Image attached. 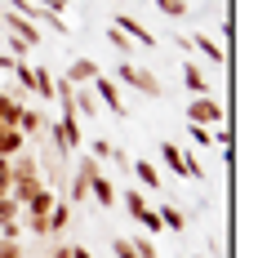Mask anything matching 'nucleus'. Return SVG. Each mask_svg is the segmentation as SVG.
<instances>
[{
  "label": "nucleus",
  "instance_id": "nucleus-1",
  "mask_svg": "<svg viewBox=\"0 0 258 258\" xmlns=\"http://www.w3.org/2000/svg\"><path fill=\"white\" fill-rule=\"evenodd\" d=\"M116 85H125V89L143 94V98H165V85L156 80V72L134 67V62H120V67H116Z\"/></svg>",
  "mask_w": 258,
  "mask_h": 258
},
{
  "label": "nucleus",
  "instance_id": "nucleus-2",
  "mask_svg": "<svg viewBox=\"0 0 258 258\" xmlns=\"http://www.w3.org/2000/svg\"><path fill=\"white\" fill-rule=\"evenodd\" d=\"M223 120H227V111H223V103H218L214 94H205V98H191V107H187V125L214 129V125H223Z\"/></svg>",
  "mask_w": 258,
  "mask_h": 258
},
{
  "label": "nucleus",
  "instance_id": "nucleus-3",
  "mask_svg": "<svg viewBox=\"0 0 258 258\" xmlns=\"http://www.w3.org/2000/svg\"><path fill=\"white\" fill-rule=\"evenodd\" d=\"M0 31H5V36H18V40H27V45H40V36H45L31 18L14 14V9H0Z\"/></svg>",
  "mask_w": 258,
  "mask_h": 258
},
{
  "label": "nucleus",
  "instance_id": "nucleus-4",
  "mask_svg": "<svg viewBox=\"0 0 258 258\" xmlns=\"http://www.w3.org/2000/svg\"><path fill=\"white\" fill-rule=\"evenodd\" d=\"M36 165L49 174L45 187H53V191H58V187H67V152H53V147H49V152H36ZM58 196H62V191H58Z\"/></svg>",
  "mask_w": 258,
  "mask_h": 258
},
{
  "label": "nucleus",
  "instance_id": "nucleus-5",
  "mask_svg": "<svg viewBox=\"0 0 258 258\" xmlns=\"http://www.w3.org/2000/svg\"><path fill=\"white\" fill-rule=\"evenodd\" d=\"M89 89H94V98H98V107H107L111 116H125V98H120V85L107 76H94L89 80Z\"/></svg>",
  "mask_w": 258,
  "mask_h": 258
},
{
  "label": "nucleus",
  "instance_id": "nucleus-6",
  "mask_svg": "<svg viewBox=\"0 0 258 258\" xmlns=\"http://www.w3.org/2000/svg\"><path fill=\"white\" fill-rule=\"evenodd\" d=\"M111 27H120L129 40H134V45H143V49H152V45H156V36H152L143 23H138L134 14H125V9H116V23H111Z\"/></svg>",
  "mask_w": 258,
  "mask_h": 258
},
{
  "label": "nucleus",
  "instance_id": "nucleus-7",
  "mask_svg": "<svg viewBox=\"0 0 258 258\" xmlns=\"http://www.w3.org/2000/svg\"><path fill=\"white\" fill-rule=\"evenodd\" d=\"M182 49H201L214 62V67H223V45L214 40V36H205V31H196V36H182Z\"/></svg>",
  "mask_w": 258,
  "mask_h": 258
},
{
  "label": "nucleus",
  "instance_id": "nucleus-8",
  "mask_svg": "<svg viewBox=\"0 0 258 258\" xmlns=\"http://www.w3.org/2000/svg\"><path fill=\"white\" fill-rule=\"evenodd\" d=\"M182 85L196 94V98H205V94H214V80L205 76V67L201 62H182Z\"/></svg>",
  "mask_w": 258,
  "mask_h": 258
},
{
  "label": "nucleus",
  "instance_id": "nucleus-9",
  "mask_svg": "<svg viewBox=\"0 0 258 258\" xmlns=\"http://www.w3.org/2000/svg\"><path fill=\"white\" fill-rule=\"evenodd\" d=\"M45 125H49V116H40L36 107H27V103H23V116H18V134H23L27 143H31V138H40V134H45Z\"/></svg>",
  "mask_w": 258,
  "mask_h": 258
},
{
  "label": "nucleus",
  "instance_id": "nucleus-10",
  "mask_svg": "<svg viewBox=\"0 0 258 258\" xmlns=\"http://www.w3.org/2000/svg\"><path fill=\"white\" fill-rule=\"evenodd\" d=\"M62 76L72 80V85H89L94 76H103V67H98L94 58H72V67H67Z\"/></svg>",
  "mask_w": 258,
  "mask_h": 258
},
{
  "label": "nucleus",
  "instance_id": "nucleus-11",
  "mask_svg": "<svg viewBox=\"0 0 258 258\" xmlns=\"http://www.w3.org/2000/svg\"><path fill=\"white\" fill-rule=\"evenodd\" d=\"M72 218H76V209L58 196V201H53V209H49V218H45V223H49V236H62L67 227H72Z\"/></svg>",
  "mask_w": 258,
  "mask_h": 258
},
{
  "label": "nucleus",
  "instance_id": "nucleus-12",
  "mask_svg": "<svg viewBox=\"0 0 258 258\" xmlns=\"http://www.w3.org/2000/svg\"><path fill=\"white\" fill-rule=\"evenodd\" d=\"M89 201H98V209H111L116 205V182L107 178V174H98V178L89 182Z\"/></svg>",
  "mask_w": 258,
  "mask_h": 258
},
{
  "label": "nucleus",
  "instance_id": "nucleus-13",
  "mask_svg": "<svg viewBox=\"0 0 258 258\" xmlns=\"http://www.w3.org/2000/svg\"><path fill=\"white\" fill-rule=\"evenodd\" d=\"M156 218H160V227H165V232H174V236L187 232V214H182L178 205H160V209H156Z\"/></svg>",
  "mask_w": 258,
  "mask_h": 258
},
{
  "label": "nucleus",
  "instance_id": "nucleus-14",
  "mask_svg": "<svg viewBox=\"0 0 258 258\" xmlns=\"http://www.w3.org/2000/svg\"><path fill=\"white\" fill-rule=\"evenodd\" d=\"M27 89H31L36 98L49 103V98H53V72H49V67H31V85H27Z\"/></svg>",
  "mask_w": 258,
  "mask_h": 258
},
{
  "label": "nucleus",
  "instance_id": "nucleus-15",
  "mask_svg": "<svg viewBox=\"0 0 258 258\" xmlns=\"http://www.w3.org/2000/svg\"><path fill=\"white\" fill-rule=\"evenodd\" d=\"M72 107H76V116H98V98H94V89L89 85H76V94H72Z\"/></svg>",
  "mask_w": 258,
  "mask_h": 258
},
{
  "label": "nucleus",
  "instance_id": "nucleus-16",
  "mask_svg": "<svg viewBox=\"0 0 258 258\" xmlns=\"http://www.w3.org/2000/svg\"><path fill=\"white\" fill-rule=\"evenodd\" d=\"M18 152H27V138L18 134V129L0 125V156H18Z\"/></svg>",
  "mask_w": 258,
  "mask_h": 258
},
{
  "label": "nucleus",
  "instance_id": "nucleus-17",
  "mask_svg": "<svg viewBox=\"0 0 258 258\" xmlns=\"http://www.w3.org/2000/svg\"><path fill=\"white\" fill-rule=\"evenodd\" d=\"M129 174H134V178L143 182V187H165V182H160V174H156V165H152V160H134V165H129Z\"/></svg>",
  "mask_w": 258,
  "mask_h": 258
},
{
  "label": "nucleus",
  "instance_id": "nucleus-18",
  "mask_svg": "<svg viewBox=\"0 0 258 258\" xmlns=\"http://www.w3.org/2000/svg\"><path fill=\"white\" fill-rule=\"evenodd\" d=\"M160 160H165V169H169V174H178V178H187V169H182V152L174 147V143H169V138L160 143Z\"/></svg>",
  "mask_w": 258,
  "mask_h": 258
},
{
  "label": "nucleus",
  "instance_id": "nucleus-19",
  "mask_svg": "<svg viewBox=\"0 0 258 258\" xmlns=\"http://www.w3.org/2000/svg\"><path fill=\"white\" fill-rule=\"evenodd\" d=\"M18 116H23V103H18V98H9V94H0V125L18 129Z\"/></svg>",
  "mask_w": 258,
  "mask_h": 258
},
{
  "label": "nucleus",
  "instance_id": "nucleus-20",
  "mask_svg": "<svg viewBox=\"0 0 258 258\" xmlns=\"http://www.w3.org/2000/svg\"><path fill=\"white\" fill-rule=\"evenodd\" d=\"M107 45H111V49L120 53V62H129V53H134V40H129V36L120 31V27H107Z\"/></svg>",
  "mask_w": 258,
  "mask_h": 258
},
{
  "label": "nucleus",
  "instance_id": "nucleus-21",
  "mask_svg": "<svg viewBox=\"0 0 258 258\" xmlns=\"http://www.w3.org/2000/svg\"><path fill=\"white\" fill-rule=\"evenodd\" d=\"M116 201H125V209H129V218H134V223H138V218H143V214H147V196H143V191H134V187H129L125 196H116Z\"/></svg>",
  "mask_w": 258,
  "mask_h": 258
},
{
  "label": "nucleus",
  "instance_id": "nucleus-22",
  "mask_svg": "<svg viewBox=\"0 0 258 258\" xmlns=\"http://www.w3.org/2000/svg\"><path fill=\"white\" fill-rule=\"evenodd\" d=\"M187 134H191V143H196V147H205V152H214V147H218V134H214V129H205V125H187Z\"/></svg>",
  "mask_w": 258,
  "mask_h": 258
},
{
  "label": "nucleus",
  "instance_id": "nucleus-23",
  "mask_svg": "<svg viewBox=\"0 0 258 258\" xmlns=\"http://www.w3.org/2000/svg\"><path fill=\"white\" fill-rule=\"evenodd\" d=\"M129 245H134V254H138V258H156V245H152V236H147V232L129 236Z\"/></svg>",
  "mask_w": 258,
  "mask_h": 258
},
{
  "label": "nucleus",
  "instance_id": "nucleus-24",
  "mask_svg": "<svg viewBox=\"0 0 258 258\" xmlns=\"http://www.w3.org/2000/svg\"><path fill=\"white\" fill-rule=\"evenodd\" d=\"M111 147H116V143H111V138H103V134H98V138H94V143H89V152H85V156H94V160H98V165H103L107 156H111Z\"/></svg>",
  "mask_w": 258,
  "mask_h": 258
},
{
  "label": "nucleus",
  "instance_id": "nucleus-25",
  "mask_svg": "<svg viewBox=\"0 0 258 258\" xmlns=\"http://www.w3.org/2000/svg\"><path fill=\"white\" fill-rule=\"evenodd\" d=\"M98 174H103V165H98L94 156H85V160H80V165H76V178H85V182H94V178H98Z\"/></svg>",
  "mask_w": 258,
  "mask_h": 258
},
{
  "label": "nucleus",
  "instance_id": "nucleus-26",
  "mask_svg": "<svg viewBox=\"0 0 258 258\" xmlns=\"http://www.w3.org/2000/svg\"><path fill=\"white\" fill-rule=\"evenodd\" d=\"M14 218H23V205L14 196H0V223H14Z\"/></svg>",
  "mask_w": 258,
  "mask_h": 258
},
{
  "label": "nucleus",
  "instance_id": "nucleus-27",
  "mask_svg": "<svg viewBox=\"0 0 258 258\" xmlns=\"http://www.w3.org/2000/svg\"><path fill=\"white\" fill-rule=\"evenodd\" d=\"M152 5L165 14V18H182V14H187V0H152Z\"/></svg>",
  "mask_w": 258,
  "mask_h": 258
},
{
  "label": "nucleus",
  "instance_id": "nucleus-28",
  "mask_svg": "<svg viewBox=\"0 0 258 258\" xmlns=\"http://www.w3.org/2000/svg\"><path fill=\"white\" fill-rule=\"evenodd\" d=\"M5 45H9V58H14V62H27V49H31L27 40H18V36H5Z\"/></svg>",
  "mask_w": 258,
  "mask_h": 258
},
{
  "label": "nucleus",
  "instance_id": "nucleus-29",
  "mask_svg": "<svg viewBox=\"0 0 258 258\" xmlns=\"http://www.w3.org/2000/svg\"><path fill=\"white\" fill-rule=\"evenodd\" d=\"M107 160H111V165H116L120 174H129V165H134V156H129L125 147H111V156H107Z\"/></svg>",
  "mask_w": 258,
  "mask_h": 258
},
{
  "label": "nucleus",
  "instance_id": "nucleus-30",
  "mask_svg": "<svg viewBox=\"0 0 258 258\" xmlns=\"http://www.w3.org/2000/svg\"><path fill=\"white\" fill-rule=\"evenodd\" d=\"M0 240H23V218H14V223H0Z\"/></svg>",
  "mask_w": 258,
  "mask_h": 258
},
{
  "label": "nucleus",
  "instance_id": "nucleus-31",
  "mask_svg": "<svg viewBox=\"0 0 258 258\" xmlns=\"http://www.w3.org/2000/svg\"><path fill=\"white\" fill-rule=\"evenodd\" d=\"M0 258H27L23 240H0Z\"/></svg>",
  "mask_w": 258,
  "mask_h": 258
},
{
  "label": "nucleus",
  "instance_id": "nucleus-32",
  "mask_svg": "<svg viewBox=\"0 0 258 258\" xmlns=\"http://www.w3.org/2000/svg\"><path fill=\"white\" fill-rule=\"evenodd\" d=\"M111 254H116V258H138V254H134V245H129V236H116V240H111Z\"/></svg>",
  "mask_w": 258,
  "mask_h": 258
},
{
  "label": "nucleus",
  "instance_id": "nucleus-33",
  "mask_svg": "<svg viewBox=\"0 0 258 258\" xmlns=\"http://www.w3.org/2000/svg\"><path fill=\"white\" fill-rule=\"evenodd\" d=\"M138 223H143V232H147V236H152V232H165V227H160V218H156V209H147Z\"/></svg>",
  "mask_w": 258,
  "mask_h": 258
},
{
  "label": "nucleus",
  "instance_id": "nucleus-34",
  "mask_svg": "<svg viewBox=\"0 0 258 258\" xmlns=\"http://www.w3.org/2000/svg\"><path fill=\"white\" fill-rule=\"evenodd\" d=\"M23 227L31 236H49V223H45V218H23Z\"/></svg>",
  "mask_w": 258,
  "mask_h": 258
},
{
  "label": "nucleus",
  "instance_id": "nucleus-35",
  "mask_svg": "<svg viewBox=\"0 0 258 258\" xmlns=\"http://www.w3.org/2000/svg\"><path fill=\"white\" fill-rule=\"evenodd\" d=\"M45 258H72V245H62V240H58V245H53Z\"/></svg>",
  "mask_w": 258,
  "mask_h": 258
},
{
  "label": "nucleus",
  "instance_id": "nucleus-36",
  "mask_svg": "<svg viewBox=\"0 0 258 258\" xmlns=\"http://www.w3.org/2000/svg\"><path fill=\"white\" fill-rule=\"evenodd\" d=\"M72 258H94V254H89L85 245H72Z\"/></svg>",
  "mask_w": 258,
  "mask_h": 258
},
{
  "label": "nucleus",
  "instance_id": "nucleus-37",
  "mask_svg": "<svg viewBox=\"0 0 258 258\" xmlns=\"http://www.w3.org/2000/svg\"><path fill=\"white\" fill-rule=\"evenodd\" d=\"M0 72H14V58L9 53H0Z\"/></svg>",
  "mask_w": 258,
  "mask_h": 258
},
{
  "label": "nucleus",
  "instance_id": "nucleus-38",
  "mask_svg": "<svg viewBox=\"0 0 258 258\" xmlns=\"http://www.w3.org/2000/svg\"><path fill=\"white\" fill-rule=\"evenodd\" d=\"M0 196H9V178H0Z\"/></svg>",
  "mask_w": 258,
  "mask_h": 258
},
{
  "label": "nucleus",
  "instance_id": "nucleus-39",
  "mask_svg": "<svg viewBox=\"0 0 258 258\" xmlns=\"http://www.w3.org/2000/svg\"><path fill=\"white\" fill-rule=\"evenodd\" d=\"M191 258H209V254H205V249H201V254H191Z\"/></svg>",
  "mask_w": 258,
  "mask_h": 258
},
{
  "label": "nucleus",
  "instance_id": "nucleus-40",
  "mask_svg": "<svg viewBox=\"0 0 258 258\" xmlns=\"http://www.w3.org/2000/svg\"><path fill=\"white\" fill-rule=\"evenodd\" d=\"M116 5H120V0H116Z\"/></svg>",
  "mask_w": 258,
  "mask_h": 258
},
{
  "label": "nucleus",
  "instance_id": "nucleus-41",
  "mask_svg": "<svg viewBox=\"0 0 258 258\" xmlns=\"http://www.w3.org/2000/svg\"><path fill=\"white\" fill-rule=\"evenodd\" d=\"M0 36H5V31H0Z\"/></svg>",
  "mask_w": 258,
  "mask_h": 258
}]
</instances>
